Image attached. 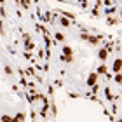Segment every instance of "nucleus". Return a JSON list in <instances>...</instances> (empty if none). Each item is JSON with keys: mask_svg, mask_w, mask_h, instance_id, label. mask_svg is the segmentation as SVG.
<instances>
[{"mask_svg": "<svg viewBox=\"0 0 122 122\" xmlns=\"http://www.w3.org/2000/svg\"><path fill=\"white\" fill-rule=\"evenodd\" d=\"M96 82H98V73H91L89 79H87V84L89 86H96Z\"/></svg>", "mask_w": 122, "mask_h": 122, "instance_id": "nucleus-1", "label": "nucleus"}, {"mask_svg": "<svg viewBox=\"0 0 122 122\" xmlns=\"http://www.w3.org/2000/svg\"><path fill=\"white\" fill-rule=\"evenodd\" d=\"M120 70H122V59H115V63H113V71H115V73H120Z\"/></svg>", "mask_w": 122, "mask_h": 122, "instance_id": "nucleus-2", "label": "nucleus"}, {"mask_svg": "<svg viewBox=\"0 0 122 122\" xmlns=\"http://www.w3.org/2000/svg\"><path fill=\"white\" fill-rule=\"evenodd\" d=\"M98 56H99V59H101V61H105V59L108 58V49H107V47H105V49H99V54H98Z\"/></svg>", "mask_w": 122, "mask_h": 122, "instance_id": "nucleus-3", "label": "nucleus"}, {"mask_svg": "<svg viewBox=\"0 0 122 122\" xmlns=\"http://www.w3.org/2000/svg\"><path fill=\"white\" fill-rule=\"evenodd\" d=\"M63 54L65 56H73V49H71L70 46H65L63 47Z\"/></svg>", "mask_w": 122, "mask_h": 122, "instance_id": "nucleus-4", "label": "nucleus"}, {"mask_svg": "<svg viewBox=\"0 0 122 122\" xmlns=\"http://www.w3.org/2000/svg\"><path fill=\"white\" fill-rule=\"evenodd\" d=\"M107 71H108L107 65H101V66H99V68H98V71H96V73H98V75H105V73H107Z\"/></svg>", "mask_w": 122, "mask_h": 122, "instance_id": "nucleus-5", "label": "nucleus"}, {"mask_svg": "<svg viewBox=\"0 0 122 122\" xmlns=\"http://www.w3.org/2000/svg\"><path fill=\"white\" fill-rule=\"evenodd\" d=\"M115 82H117V84H122V73H115Z\"/></svg>", "mask_w": 122, "mask_h": 122, "instance_id": "nucleus-6", "label": "nucleus"}, {"mask_svg": "<svg viewBox=\"0 0 122 122\" xmlns=\"http://www.w3.org/2000/svg\"><path fill=\"white\" fill-rule=\"evenodd\" d=\"M0 120H2V122H10V120H12V117H9V115H2Z\"/></svg>", "mask_w": 122, "mask_h": 122, "instance_id": "nucleus-7", "label": "nucleus"}, {"mask_svg": "<svg viewBox=\"0 0 122 122\" xmlns=\"http://www.w3.org/2000/svg\"><path fill=\"white\" fill-rule=\"evenodd\" d=\"M56 40L58 42H63L65 40V35H63V33H56Z\"/></svg>", "mask_w": 122, "mask_h": 122, "instance_id": "nucleus-8", "label": "nucleus"}, {"mask_svg": "<svg viewBox=\"0 0 122 122\" xmlns=\"http://www.w3.org/2000/svg\"><path fill=\"white\" fill-rule=\"evenodd\" d=\"M61 25H63V26H70V19H66V18H61Z\"/></svg>", "mask_w": 122, "mask_h": 122, "instance_id": "nucleus-9", "label": "nucleus"}, {"mask_svg": "<svg viewBox=\"0 0 122 122\" xmlns=\"http://www.w3.org/2000/svg\"><path fill=\"white\" fill-rule=\"evenodd\" d=\"M65 63H73V56H63Z\"/></svg>", "mask_w": 122, "mask_h": 122, "instance_id": "nucleus-10", "label": "nucleus"}, {"mask_svg": "<svg viewBox=\"0 0 122 122\" xmlns=\"http://www.w3.org/2000/svg\"><path fill=\"white\" fill-rule=\"evenodd\" d=\"M16 119H18L19 122H23L25 120V113H18V115H16Z\"/></svg>", "mask_w": 122, "mask_h": 122, "instance_id": "nucleus-11", "label": "nucleus"}, {"mask_svg": "<svg viewBox=\"0 0 122 122\" xmlns=\"http://www.w3.org/2000/svg\"><path fill=\"white\" fill-rule=\"evenodd\" d=\"M87 40H89L91 44H98V38H96V37H89V38H87Z\"/></svg>", "mask_w": 122, "mask_h": 122, "instance_id": "nucleus-12", "label": "nucleus"}, {"mask_svg": "<svg viewBox=\"0 0 122 122\" xmlns=\"http://www.w3.org/2000/svg\"><path fill=\"white\" fill-rule=\"evenodd\" d=\"M105 94H107V98H108V99H112V92H110V89H108V87L105 89Z\"/></svg>", "mask_w": 122, "mask_h": 122, "instance_id": "nucleus-13", "label": "nucleus"}, {"mask_svg": "<svg viewBox=\"0 0 122 122\" xmlns=\"http://www.w3.org/2000/svg\"><path fill=\"white\" fill-rule=\"evenodd\" d=\"M115 23H117V19H115V18H110L108 19V25H115Z\"/></svg>", "mask_w": 122, "mask_h": 122, "instance_id": "nucleus-14", "label": "nucleus"}, {"mask_svg": "<svg viewBox=\"0 0 122 122\" xmlns=\"http://www.w3.org/2000/svg\"><path fill=\"white\" fill-rule=\"evenodd\" d=\"M5 73H12V68H10V66L7 65V66H5Z\"/></svg>", "mask_w": 122, "mask_h": 122, "instance_id": "nucleus-15", "label": "nucleus"}, {"mask_svg": "<svg viewBox=\"0 0 122 122\" xmlns=\"http://www.w3.org/2000/svg\"><path fill=\"white\" fill-rule=\"evenodd\" d=\"M117 122H122V119H119V120H117Z\"/></svg>", "mask_w": 122, "mask_h": 122, "instance_id": "nucleus-16", "label": "nucleus"}, {"mask_svg": "<svg viewBox=\"0 0 122 122\" xmlns=\"http://www.w3.org/2000/svg\"><path fill=\"white\" fill-rule=\"evenodd\" d=\"M120 14H122V10H120Z\"/></svg>", "mask_w": 122, "mask_h": 122, "instance_id": "nucleus-17", "label": "nucleus"}]
</instances>
